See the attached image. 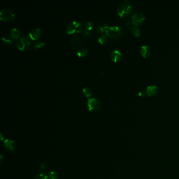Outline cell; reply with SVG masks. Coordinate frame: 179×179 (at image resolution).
<instances>
[{
    "label": "cell",
    "mask_w": 179,
    "mask_h": 179,
    "mask_svg": "<svg viewBox=\"0 0 179 179\" xmlns=\"http://www.w3.org/2000/svg\"><path fill=\"white\" fill-rule=\"evenodd\" d=\"M49 179H58V175L55 171H52L49 174Z\"/></svg>",
    "instance_id": "21"
},
{
    "label": "cell",
    "mask_w": 179,
    "mask_h": 179,
    "mask_svg": "<svg viewBox=\"0 0 179 179\" xmlns=\"http://www.w3.org/2000/svg\"><path fill=\"white\" fill-rule=\"evenodd\" d=\"M146 93H147L146 91H139V92L138 93V95H139V96H140V97H143L146 96Z\"/></svg>",
    "instance_id": "26"
},
{
    "label": "cell",
    "mask_w": 179,
    "mask_h": 179,
    "mask_svg": "<svg viewBox=\"0 0 179 179\" xmlns=\"http://www.w3.org/2000/svg\"><path fill=\"white\" fill-rule=\"evenodd\" d=\"M83 30V27L80 22L72 21L68 23L66 27V33L72 34L75 32L81 33Z\"/></svg>",
    "instance_id": "2"
},
{
    "label": "cell",
    "mask_w": 179,
    "mask_h": 179,
    "mask_svg": "<svg viewBox=\"0 0 179 179\" xmlns=\"http://www.w3.org/2000/svg\"><path fill=\"white\" fill-rule=\"evenodd\" d=\"M131 20L133 24L137 26L143 23L145 20V16L141 12H137L131 16Z\"/></svg>",
    "instance_id": "6"
},
{
    "label": "cell",
    "mask_w": 179,
    "mask_h": 179,
    "mask_svg": "<svg viewBox=\"0 0 179 179\" xmlns=\"http://www.w3.org/2000/svg\"><path fill=\"white\" fill-rule=\"evenodd\" d=\"M82 93L86 97H89L93 95V91H91V89L88 87H86L85 88L82 89Z\"/></svg>",
    "instance_id": "15"
},
{
    "label": "cell",
    "mask_w": 179,
    "mask_h": 179,
    "mask_svg": "<svg viewBox=\"0 0 179 179\" xmlns=\"http://www.w3.org/2000/svg\"><path fill=\"white\" fill-rule=\"evenodd\" d=\"M4 146L5 149L10 152L14 151L16 148V143L14 140L10 139L5 140L4 142Z\"/></svg>",
    "instance_id": "8"
},
{
    "label": "cell",
    "mask_w": 179,
    "mask_h": 179,
    "mask_svg": "<svg viewBox=\"0 0 179 179\" xmlns=\"http://www.w3.org/2000/svg\"><path fill=\"white\" fill-rule=\"evenodd\" d=\"M45 45V43L42 41H39L35 43V44L34 45V48L35 49H39L41 47H42L43 46H44Z\"/></svg>",
    "instance_id": "20"
},
{
    "label": "cell",
    "mask_w": 179,
    "mask_h": 179,
    "mask_svg": "<svg viewBox=\"0 0 179 179\" xmlns=\"http://www.w3.org/2000/svg\"><path fill=\"white\" fill-rule=\"evenodd\" d=\"M96 29L99 33H105V30L103 28V25L101 26V25H98L96 26Z\"/></svg>",
    "instance_id": "24"
},
{
    "label": "cell",
    "mask_w": 179,
    "mask_h": 179,
    "mask_svg": "<svg viewBox=\"0 0 179 179\" xmlns=\"http://www.w3.org/2000/svg\"><path fill=\"white\" fill-rule=\"evenodd\" d=\"M93 27V23L91 21L87 22L85 24V28L88 30H91Z\"/></svg>",
    "instance_id": "22"
},
{
    "label": "cell",
    "mask_w": 179,
    "mask_h": 179,
    "mask_svg": "<svg viewBox=\"0 0 179 179\" xmlns=\"http://www.w3.org/2000/svg\"><path fill=\"white\" fill-rule=\"evenodd\" d=\"M34 179H49V176H46L45 174L41 173L39 175H37Z\"/></svg>",
    "instance_id": "23"
},
{
    "label": "cell",
    "mask_w": 179,
    "mask_h": 179,
    "mask_svg": "<svg viewBox=\"0 0 179 179\" xmlns=\"http://www.w3.org/2000/svg\"><path fill=\"white\" fill-rule=\"evenodd\" d=\"M88 49L85 47H82L77 51V55L80 57H84L88 54Z\"/></svg>",
    "instance_id": "14"
},
{
    "label": "cell",
    "mask_w": 179,
    "mask_h": 179,
    "mask_svg": "<svg viewBox=\"0 0 179 179\" xmlns=\"http://www.w3.org/2000/svg\"><path fill=\"white\" fill-rule=\"evenodd\" d=\"M89 34H90L89 30H84V32H83L84 36H88Z\"/></svg>",
    "instance_id": "27"
},
{
    "label": "cell",
    "mask_w": 179,
    "mask_h": 179,
    "mask_svg": "<svg viewBox=\"0 0 179 179\" xmlns=\"http://www.w3.org/2000/svg\"><path fill=\"white\" fill-rule=\"evenodd\" d=\"M71 42L75 45L79 44V42H80L79 37L78 36H74L72 37L71 39Z\"/></svg>",
    "instance_id": "18"
},
{
    "label": "cell",
    "mask_w": 179,
    "mask_h": 179,
    "mask_svg": "<svg viewBox=\"0 0 179 179\" xmlns=\"http://www.w3.org/2000/svg\"><path fill=\"white\" fill-rule=\"evenodd\" d=\"M0 19L4 21H13L15 19V15L11 9L3 8L0 12Z\"/></svg>",
    "instance_id": "4"
},
{
    "label": "cell",
    "mask_w": 179,
    "mask_h": 179,
    "mask_svg": "<svg viewBox=\"0 0 179 179\" xmlns=\"http://www.w3.org/2000/svg\"><path fill=\"white\" fill-rule=\"evenodd\" d=\"M158 91V87L155 85H149L146 89L147 94L149 96H154L157 94Z\"/></svg>",
    "instance_id": "10"
},
{
    "label": "cell",
    "mask_w": 179,
    "mask_h": 179,
    "mask_svg": "<svg viewBox=\"0 0 179 179\" xmlns=\"http://www.w3.org/2000/svg\"><path fill=\"white\" fill-rule=\"evenodd\" d=\"M30 41L27 37H22L17 43V47L21 51L26 50L30 45Z\"/></svg>",
    "instance_id": "7"
},
{
    "label": "cell",
    "mask_w": 179,
    "mask_h": 179,
    "mask_svg": "<svg viewBox=\"0 0 179 179\" xmlns=\"http://www.w3.org/2000/svg\"><path fill=\"white\" fill-rule=\"evenodd\" d=\"M122 54L118 49H115L112 50L110 54V59L113 61L116 62L118 61L122 57Z\"/></svg>",
    "instance_id": "9"
},
{
    "label": "cell",
    "mask_w": 179,
    "mask_h": 179,
    "mask_svg": "<svg viewBox=\"0 0 179 179\" xmlns=\"http://www.w3.org/2000/svg\"><path fill=\"white\" fill-rule=\"evenodd\" d=\"M103 25L105 28L107 36L109 37L110 38L116 39L122 36V31L118 26H109L107 24H103Z\"/></svg>",
    "instance_id": "1"
},
{
    "label": "cell",
    "mask_w": 179,
    "mask_h": 179,
    "mask_svg": "<svg viewBox=\"0 0 179 179\" xmlns=\"http://www.w3.org/2000/svg\"><path fill=\"white\" fill-rule=\"evenodd\" d=\"M98 42L100 43L101 44H105L107 43L108 41V38L107 37L106 35L105 34H101L98 39Z\"/></svg>",
    "instance_id": "16"
},
{
    "label": "cell",
    "mask_w": 179,
    "mask_h": 179,
    "mask_svg": "<svg viewBox=\"0 0 179 179\" xmlns=\"http://www.w3.org/2000/svg\"><path fill=\"white\" fill-rule=\"evenodd\" d=\"M132 32L136 36H139L140 35V30L136 26H134L132 28Z\"/></svg>",
    "instance_id": "17"
},
{
    "label": "cell",
    "mask_w": 179,
    "mask_h": 179,
    "mask_svg": "<svg viewBox=\"0 0 179 179\" xmlns=\"http://www.w3.org/2000/svg\"><path fill=\"white\" fill-rule=\"evenodd\" d=\"M41 35V29L40 28H35L30 31L29 36L33 40H36L39 38Z\"/></svg>",
    "instance_id": "11"
},
{
    "label": "cell",
    "mask_w": 179,
    "mask_h": 179,
    "mask_svg": "<svg viewBox=\"0 0 179 179\" xmlns=\"http://www.w3.org/2000/svg\"><path fill=\"white\" fill-rule=\"evenodd\" d=\"M2 39L7 44L11 45L12 44V41L11 39V38L9 36H8L7 35H4V36H3L2 37Z\"/></svg>",
    "instance_id": "19"
},
{
    "label": "cell",
    "mask_w": 179,
    "mask_h": 179,
    "mask_svg": "<svg viewBox=\"0 0 179 179\" xmlns=\"http://www.w3.org/2000/svg\"><path fill=\"white\" fill-rule=\"evenodd\" d=\"M88 110L91 111H96L100 109L101 103L96 98H90L87 102Z\"/></svg>",
    "instance_id": "5"
},
{
    "label": "cell",
    "mask_w": 179,
    "mask_h": 179,
    "mask_svg": "<svg viewBox=\"0 0 179 179\" xmlns=\"http://www.w3.org/2000/svg\"><path fill=\"white\" fill-rule=\"evenodd\" d=\"M132 11V6L129 3H124L120 5L117 9V12L121 18H126L130 14Z\"/></svg>",
    "instance_id": "3"
},
{
    "label": "cell",
    "mask_w": 179,
    "mask_h": 179,
    "mask_svg": "<svg viewBox=\"0 0 179 179\" xmlns=\"http://www.w3.org/2000/svg\"><path fill=\"white\" fill-rule=\"evenodd\" d=\"M140 53L143 57H148L150 55L151 50L148 46L143 45L140 49Z\"/></svg>",
    "instance_id": "12"
},
{
    "label": "cell",
    "mask_w": 179,
    "mask_h": 179,
    "mask_svg": "<svg viewBox=\"0 0 179 179\" xmlns=\"http://www.w3.org/2000/svg\"><path fill=\"white\" fill-rule=\"evenodd\" d=\"M105 70H100L99 73V75L100 76H103V75L105 74Z\"/></svg>",
    "instance_id": "28"
},
{
    "label": "cell",
    "mask_w": 179,
    "mask_h": 179,
    "mask_svg": "<svg viewBox=\"0 0 179 179\" xmlns=\"http://www.w3.org/2000/svg\"><path fill=\"white\" fill-rule=\"evenodd\" d=\"M20 30L17 28H13L11 30V35L14 40H18L20 36Z\"/></svg>",
    "instance_id": "13"
},
{
    "label": "cell",
    "mask_w": 179,
    "mask_h": 179,
    "mask_svg": "<svg viewBox=\"0 0 179 179\" xmlns=\"http://www.w3.org/2000/svg\"><path fill=\"white\" fill-rule=\"evenodd\" d=\"M46 169H47V168H46V165L44 164H41V165L40 167V171L41 172V173L45 174Z\"/></svg>",
    "instance_id": "25"
}]
</instances>
